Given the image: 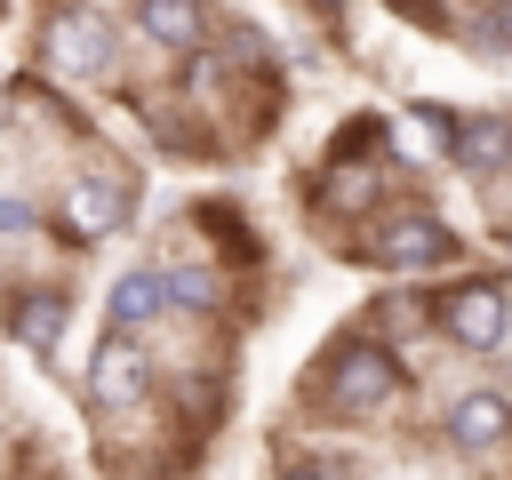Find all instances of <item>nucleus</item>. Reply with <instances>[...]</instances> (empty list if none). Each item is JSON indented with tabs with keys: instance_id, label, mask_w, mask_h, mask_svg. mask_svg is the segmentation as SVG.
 <instances>
[{
	"instance_id": "1",
	"label": "nucleus",
	"mask_w": 512,
	"mask_h": 480,
	"mask_svg": "<svg viewBox=\"0 0 512 480\" xmlns=\"http://www.w3.org/2000/svg\"><path fill=\"white\" fill-rule=\"evenodd\" d=\"M400 392H408V360H392L368 328H344L312 368V400L328 416H392Z\"/></svg>"
},
{
	"instance_id": "2",
	"label": "nucleus",
	"mask_w": 512,
	"mask_h": 480,
	"mask_svg": "<svg viewBox=\"0 0 512 480\" xmlns=\"http://www.w3.org/2000/svg\"><path fill=\"white\" fill-rule=\"evenodd\" d=\"M352 256L360 264H376V272H440V264H456L464 256V240L448 232V216H432V208H376L368 216V232L352 240Z\"/></svg>"
},
{
	"instance_id": "3",
	"label": "nucleus",
	"mask_w": 512,
	"mask_h": 480,
	"mask_svg": "<svg viewBox=\"0 0 512 480\" xmlns=\"http://www.w3.org/2000/svg\"><path fill=\"white\" fill-rule=\"evenodd\" d=\"M40 64H48L56 80H72V88H96V80L120 72V24L96 16V8L56 0L48 24H40Z\"/></svg>"
},
{
	"instance_id": "4",
	"label": "nucleus",
	"mask_w": 512,
	"mask_h": 480,
	"mask_svg": "<svg viewBox=\"0 0 512 480\" xmlns=\"http://www.w3.org/2000/svg\"><path fill=\"white\" fill-rule=\"evenodd\" d=\"M432 328H440L456 352H504V336H512V296H504V280H496V272L448 280V288L432 296Z\"/></svg>"
},
{
	"instance_id": "5",
	"label": "nucleus",
	"mask_w": 512,
	"mask_h": 480,
	"mask_svg": "<svg viewBox=\"0 0 512 480\" xmlns=\"http://www.w3.org/2000/svg\"><path fill=\"white\" fill-rule=\"evenodd\" d=\"M152 384H160L152 344H144L136 328H104L96 352H88V408H96V416H128V408L152 400Z\"/></svg>"
},
{
	"instance_id": "6",
	"label": "nucleus",
	"mask_w": 512,
	"mask_h": 480,
	"mask_svg": "<svg viewBox=\"0 0 512 480\" xmlns=\"http://www.w3.org/2000/svg\"><path fill=\"white\" fill-rule=\"evenodd\" d=\"M304 200H312V216H376V208H392V176L376 160H328V168H312Z\"/></svg>"
},
{
	"instance_id": "7",
	"label": "nucleus",
	"mask_w": 512,
	"mask_h": 480,
	"mask_svg": "<svg viewBox=\"0 0 512 480\" xmlns=\"http://www.w3.org/2000/svg\"><path fill=\"white\" fill-rule=\"evenodd\" d=\"M128 208H136V192H128V176H72L64 184V200H56V216H64V240H112L120 224H128Z\"/></svg>"
},
{
	"instance_id": "8",
	"label": "nucleus",
	"mask_w": 512,
	"mask_h": 480,
	"mask_svg": "<svg viewBox=\"0 0 512 480\" xmlns=\"http://www.w3.org/2000/svg\"><path fill=\"white\" fill-rule=\"evenodd\" d=\"M440 432H448L456 456H496V448L512 440V392H496V384L456 392V400L440 408Z\"/></svg>"
},
{
	"instance_id": "9",
	"label": "nucleus",
	"mask_w": 512,
	"mask_h": 480,
	"mask_svg": "<svg viewBox=\"0 0 512 480\" xmlns=\"http://www.w3.org/2000/svg\"><path fill=\"white\" fill-rule=\"evenodd\" d=\"M64 328H72V296L56 288V280H16L8 288V344H24L32 360H56V344H64Z\"/></svg>"
},
{
	"instance_id": "10",
	"label": "nucleus",
	"mask_w": 512,
	"mask_h": 480,
	"mask_svg": "<svg viewBox=\"0 0 512 480\" xmlns=\"http://www.w3.org/2000/svg\"><path fill=\"white\" fill-rule=\"evenodd\" d=\"M448 160H456L464 176H480V184H496V176H512V120H504V112H480V120H456V144H448Z\"/></svg>"
},
{
	"instance_id": "11",
	"label": "nucleus",
	"mask_w": 512,
	"mask_h": 480,
	"mask_svg": "<svg viewBox=\"0 0 512 480\" xmlns=\"http://www.w3.org/2000/svg\"><path fill=\"white\" fill-rule=\"evenodd\" d=\"M128 16H136V32H144L160 56H192V48H208V8H200V0H136Z\"/></svg>"
},
{
	"instance_id": "12",
	"label": "nucleus",
	"mask_w": 512,
	"mask_h": 480,
	"mask_svg": "<svg viewBox=\"0 0 512 480\" xmlns=\"http://www.w3.org/2000/svg\"><path fill=\"white\" fill-rule=\"evenodd\" d=\"M160 312H168V288H160V264H136V272H120L112 288H104V328H160Z\"/></svg>"
},
{
	"instance_id": "13",
	"label": "nucleus",
	"mask_w": 512,
	"mask_h": 480,
	"mask_svg": "<svg viewBox=\"0 0 512 480\" xmlns=\"http://www.w3.org/2000/svg\"><path fill=\"white\" fill-rule=\"evenodd\" d=\"M160 288H168V312H192V320H216L232 296L224 264H160Z\"/></svg>"
},
{
	"instance_id": "14",
	"label": "nucleus",
	"mask_w": 512,
	"mask_h": 480,
	"mask_svg": "<svg viewBox=\"0 0 512 480\" xmlns=\"http://www.w3.org/2000/svg\"><path fill=\"white\" fill-rule=\"evenodd\" d=\"M472 48L512 56V16H504V8H472Z\"/></svg>"
},
{
	"instance_id": "15",
	"label": "nucleus",
	"mask_w": 512,
	"mask_h": 480,
	"mask_svg": "<svg viewBox=\"0 0 512 480\" xmlns=\"http://www.w3.org/2000/svg\"><path fill=\"white\" fill-rule=\"evenodd\" d=\"M0 232H8V240H16V232H40V208L16 200V192H0Z\"/></svg>"
},
{
	"instance_id": "16",
	"label": "nucleus",
	"mask_w": 512,
	"mask_h": 480,
	"mask_svg": "<svg viewBox=\"0 0 512 480\" xmlns=\"http://www.w3.org/2000/svg\"><path fill=\"white\" fill-rule=\"evenodd\" d=\"M280 480H344V464H288Z\"/></svg>"
},
{
	"instance_id": "17",
	"label": "nucleus",
	"mask_w": 512,
	"mask_h": 480,
	"mask_svg": "<svg viewBox=\"0 0 512 480\" xmlns=\"http://www.w3.org/2000/svg\"><path fill=\"white\" fill-rule=\"evenodd\" d=\"M72 8H96V16H128L136 0H72Z\"/></svg>"
},
{
	"instance_id": "18",
	"label": "nucleus",
	"mask_w": 512,
	"mask_h": 480,
	"mask_svg": "<svg viewBox=\"0 0 512 480\" xmlns=\"http://www.w3.org/2000/svg\"><path fill=\"white\" fill-rule=\"evenodd\" d=\"M480 8H504V16H512V0H480Z\"/></svg>"
},
{
	"instance_id": "19",
	"label": "nucleus",
	"mask_w": 512,
	"mask_h": 480,
	"mask_svg": "<svg viewBox=\"0 0 512 480\" xmlns=\"http://www.w3.org/2000/svg\"><path fill=\"white\" fill-rule=\"evenodd\" d=\"M320 8H352V0H320Z\"/></svg>"
},
{
	"instance_id": "20",
	"label": "nucleus",
	"mask_w": 512,
	"mask_h": 480,
	"mask_svg": "<svg viewBox=\"0 0 512 480\" xmlns=\"http://www.w3.org/2000/svg\"><path fill=\"white\" fill-rule=\"evenodd\" d=\"M0 120H8V88H0Z\"/></svg>"
}]
</instances>
